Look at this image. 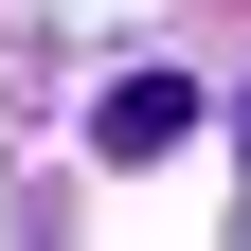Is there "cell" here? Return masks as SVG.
Returning a JSON list of instances; mask_svg holds the SVG:
<instances>
[{
	"label": "cell",
	"mask_w": 251,
	"mask_h": 251,
	"mask_svg": "<svg viewBox=\"0 0 251 251\" xmlns=\"http://www.w3.org/2000/svg\"><path fill=\"white\" fill-rule=\"evenodd\" d=\"M179 126H198V90H179V72H126V90H108V126H90V144H108V162H162Z\"/></svg>",
	"instance_id": "6da1fadb"
},
{
	"label": "cell",
	"mask_w": 251,
	"mask_h": 251,
	"mask_svg": "<svg viewBox=\"0 0 251 251\" xmlns=\"http://www.w3.org/2000/svg\"><path fill=\"white\" fill-rule=\"evenodd\" d=\"M233 162H251V108H233Z\"/></svg>",
	"instance_id": "7a4b0ae2"
}]
</instances>
